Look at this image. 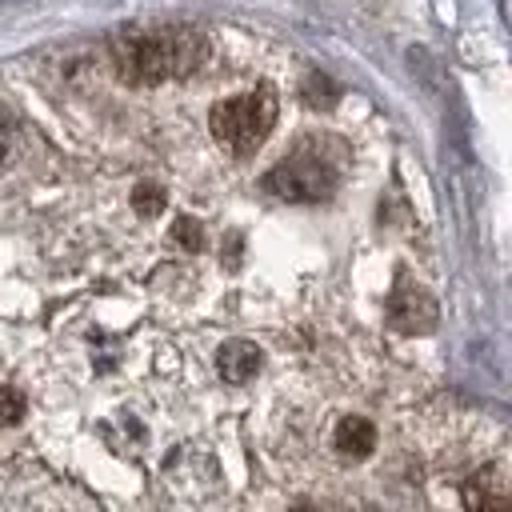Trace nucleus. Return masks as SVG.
Segmentation results:
<instances>
[{"mask_svg": "<svg viewBox=\"0 0 512 512\" xmlns=\"http://www.w3.org/2000/svg\"><path fill=\"white\" fill-rule=\"evenodd\" d=\"M108 52L116 76L128 84H164L196 72L208 56V40L188 24H156V28H116L108 36Z\"/></svg>", "mask_w": 512, "mask_h": 512, "instance_id": "f257e3e1", "label": "nucleus"}, {"mask_svg": "<svg viewBox=\"0 0 512 512\" xmlns=\"http://www.w3.org/2000/svg\"><path fill=\"white\" fill-rule=\"evenodd\" d=\"M276 116H280V96H276L272 84H260L252 92H240L232 100L212 104L208 128H212V136L224 152L252 156L268 140V132L276 128Z\"/></svg>", "mask_w": 512, "mask_h": 512, "instance_id": "f03ea898", "label": "nucleus"}, {"mask_svg": "<svg viewBox=\"0 0 512 512\" xmlns=\"http://www.w3.org/2000/svg\"><path fill=\"white\" fill-rule=\"evenodd\" d=\"M340 184V168L336 160H328L320 148L304 144L296 148L292 156H284L268 176H264V188L276 192L280 200H292V204H320L336 192Z\"/></svg>", "mask_w": 512, "mask_h": 512, "instance_id": "7ed1b4c3", "label": "nucleus"}, {"mask_svg": "<svg viewBox=\"0 0 512 512\" xmlns=\"http://www.w3.org/2000/svg\"><path fill=\"white\" fill-rule=\"evenodd\" d=\"M436 320H440V312H436V300L428 296V288L400 272L396 288L388 292V324L404 336H424L436 328Z\"/></svg>", "mask_w": 512, "mask_h": 512, "instance_id": "20e7f679", "label": "nucleus"}, {"mask_svg": "<svg viewBox=\"0 0 512 512\" xmlns=\"http://www.w3.org/2000/svg\"><path fill=\"white\" fill-rule=\"evenodd\" d=\"M260 364H264V352H260L252 340H228V344H220V352H216V368H220V376H224L228 384L252 380V376L260 372Z\"/></svg>", "mask_w": 512, "mask_h": 512, "instance_id": "39448f33", "label": "nucleus"}, {"mask_svg": "<svg viewBox=\"0 0 512 512\" xmlns=\"http://www.w3.org/2000/svg\"><path fill=\"white\" fill-rule=\"evenodd\" d=\"M332 444H336V452H340L344 460H364V456L376 448V424L364 420V416H344V420L336 424Z\"/></svg>", "mask_w": 512, "mask_h": 512, "instance_id": "423d86ee", "label": "nucleus"}, {"mask_svg": "<svg viewBox=\"0 0 512 512\" xmlns=\"http://www.w3.org/2000/svg\"><path fill=\"white\" fill-rule=\"evenodd\" d=\"M464 504H468V508H504V504H508V484L500 480L496 468H484V472L468 476V484H464Z\"/></svg>", "mask_w": 512, "mask_h": 512, "instance_id": "0eeeda50", "label": "nucleus"}, {"mask_svg": "<svg viewBox=\"0 0 512 512\" xmlns=\"http://www.w3.org/2000/svg\"><path fill=\"white\" fill-rule=\"evenodd\" d=\"M164 204H168V192H164L160 184H140V188L132 192V208H136L144 220L160 216V212H164Z\"/></svg>", "mask_w": 512, "mask_h": 512, "instance_id": "6e6552de", "label": "nucleus"}, {"mask_svg": "<svg viewBox=\"0 0 512 512\" xmlns=\"http://www.w3.org/2000/svg\"><path fill=\"white\" fill-rule=\"evenodd\" d=\"M24 412H28V400H24V392L20 388H0V424H20L24 420Z\"/></svg>", "mask_w": 512, "mask_h": 512, "instance_id": "1a4fd4ad", "label": "nucleus"}, {"mask_svg": "<svg viewBox=\"0 0 512 512\" xmlns=\"http://www.w3.org/2000/svg\"><path fill=\"white\" fill-rule=\"evenodd\" d=\"M172 236H176L180 248H192V252L204 244V228H200V220H192V216H180V220L172 224Z\"/></svg>", "mask_w": 512, "mask_h": 512, "instance_id": "9d476101", "label": "nucleus"}, {"mask_svg": "<svg viewBox=\"0 0 512 512\" xmlns=\"http://www.w3.org/2000/svg\"><path fill=\"white\" fill-rule=\"evenodd\" d=\"M8 164V128H0V168Z\"/></svg>", "mask_w": 512, "mask_h": 512, "instance_id": "9b49d317", "label": "nucleus"}]
</instances>
